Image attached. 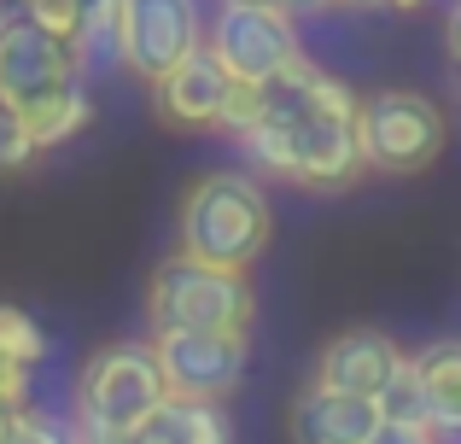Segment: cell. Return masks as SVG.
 Wrapping results in <instances>:
<instances>
[{"label": "cell", "mask_w": 461, "mask_h": 444, "mask_svg": "<svg viewBox=\"0 0 461 444\" xmlns=\"http://www.w3.org/2000/svg\"><path fill=\"white\" fill-rule=\"evenodd\" d=\"M6 444H77V433H70L65 421H53L47 410H18L12 415V433H6Z\"/></svg>", "instance_id": "21"}, {"label": "cell", "mask_w": 461, "mask_h": 444, "mask_svg": "<svg viewBox=\"0 0 461 444\" xmlns=\"http://www.w3.org/2000/svg\"><path fill=\"white\" fill-rule=\"evenodd\" d=\"M187 258H204L216 269H251L275 240V205L258 176L246 170H204L181 199L176 222Z\"/></svg>", "instance_id": "2"}, {"label": "cell", "mask_w": 461, "mask_h": 444, "mask_svg": "<svg viewBox=\"0 0 461 444\" xmlns=\"http://www.w3.org/2000/svg\"><path fill=\"white\" fill-rule=\"evenodd\" d=\"M403 363H409V351L392 340V333L345 328V333H333V340L321 345L310 380H321V386H333V392H357V398H380Z\"/></svg>", "instance_id": "10"}, {"label": "cell", "mask_w": 461, "mask_h": 444, "mask_svg": "<svg viewBox=\"0 0 461 444\" xmlns=\"http://www.w3.org/2000/svg\"><path fill=\"white\" fill-rule=\"evenodd\" d=\"M23 18H30V23H41L47 35H59V41H70V47H77L82 18H88V0H41V6H30Z\"/></svg>", "instance_id": "20"}, {"label": "cell", "mask_w": 461, "mask_h": 444, "mask_svg": "<svg viewBox=\"0 0 461 444\" xmlns=\"http://www.w3.org/2000/svg\"><path fill=\"white\" fill-rule=\"evenodd\" d=\"M385 6H392V12H420L427 0H385Z\"/></svg>", "instance_id": "26"}, {"label": "cell", "mask_w": 461, "mask_h": 444, "mask_svg": "<svg viewBox=\"0 0 461 444\" xmlns=\"http://www.w3.org/2000/svg\"><path fill=\"white\" fill-rule=\"evenodd\" d=\"M228 88H234V77L222 70V59L211 47H193L176 70H164L152 82V105L169 129H216Z\"/></svg>", "instance_id": "12"}, {"label": "cell", "mask_w": 461, "mask_h": 444, "mask_svg": "<svg viewBox=\"0 0 461 444\" xmlns=\"http://www.w3.org/2000/svg\"><path fill=\"white\" fill-rule=\"evenodd\" d=\"M385 427L380 398H357V392H333L310 380L286 410V433L293 444H374Z\"/></svg>", "instance_id": "11"}, {"label": "cell", "mask_w": 461, "mask_h": 444, "mask_svg": "<svg viewBox=\"0 0 461 444\" xmlns=\"http://www.w3.org/2000/svg\"><path fill=\"white\" fill-rule=\"evenodd\" d=\"M123 30H129V0H88V18H82V35H77L82 70L123 65Z\"/></svg>", "instance_id": "16"}, {"label": "cell", "mask_w": 461, "mask_h": 444, "mask_svg": "<svg viewBox=\"0 0 461 444\" xmlns=\"http://www.w3.org/2000/svg\"><path fill=\"white\" fill-rule=\"evenodd\" d=\"M263 112H269V88H251V82H234L222 100V117H216V135L228 140H246L251 129L263 123Z\"/></svg>", "instance_id": "19"}, {"label": "cell", "mask_w": 461, "mask_h": 444, "mask_svg": "<svg viewBox=\"0 0 461 444\" xmlns=\"http://www.w3.org/2000/svg\"><path fill=\"white\" fill-rule=\"evenodd\" d=\"M12 415L18 410H0V444H6V433H12Z\"/></svg>", "instance_id": "28"}, {"label": "cell", "mask_w": 461, "mask_h": 444, "mask_svg": "<svg viewBox=\"0 0 461 444\" xmlns=\"http://www.w3.org/2000/svg\"><path fill=\"white\" fill-rule=\"evenodd\" d=\"M47 328L30 316V310H18V304H0V357L6 363H18V368H41L47 363Z\"/></svg>", "instance_id": "17"}, {"label": "cell", "mask_w": 461, "mask_h": 444, "mask_svg": "<svg viewBox=\"0 0 461 444\" xmlns=\"http://www.w3.org/2000/svg\"><path fill=\"white\" fill-rule=\"evenodd\" d=\"M169 398V380L158 368L152 340H117L82 363L77 398H70V433L82 444H129Z\"/></svg>", "instance_id": "1"}, {"label": "cell", "mask_w": 461, "mask_h": 444, "mask_svg": "<svg viewBox=\"0 0 461 444\" xmlns=\"http://www.w3.org/2000/svg\"><path fill=\"white\" fill-rule=\"evenodd\" d=\"M12 18H18V12H12L6 0H0V35H6V23H12Z\"/></svg>", "instance_id": "29"}, {"label": "cell", "mask_w": 461, "mask_h": 444, "mask_svg": "<svg viewBox=\"0 0 461 444\" xmlns=\"http://www.w3.org/2000/svg\"><path fill=\"white\" fill-rule=\"evenodd\" d=\"M18 117H23V129H30L35 152H53V147L77 140L82 129L94 123V94H88V82H70V88H59V94H47V100L23 105Z\"/></svg>", "instance_id": "15"}, {"label": "cell", "mask_w": 461, "mask_h": 444, "mask_svg": "<svg viewBox=\"0 0 461 444\" xmlns=\"http://www.w3.org/2000/svg\"><path fill=\"white\" fill-rule=\"evenodd\" d=\"M357 140H362L368 170L415 176L444 152L450 117H444V105L432 100V94H420V88H380V94H362Z\"/></svg>", "instance_id": "4"}, {"label": "cell", "mask_w": 461, "mask_h": 444, "mask_svg": "<svg viewBox=\"0 0 461 444\" xmlns=\"http://www.w3.org/2000/svg\"><path fill=\"white\" fill-rule=\"evenodd\" d=\"M339 6H350V12H368V6H385V0H339Z\"/></svg>", "instance_id": "27"}, {"label": "cell", "mask_w": 461, "mask_h": 444, "mask_svg": "<svg viewBox=\"0 0 461 444\" xmlns=\"http://www.w3.org/2000/svg\"><path fill=\"white\" fill-rule=\"evenodd\" d=\"M18 6H23V12H30V6H41V0H18Z\"/></svg>", "instance_id": "30"}, {"label": "cell", "mask_w": 461, "mask_h": 444, "mask_svg": "<svg viewBox=\"0 0 461 444\" xmlns=\"http://www.w3.org/2000/svg\"><path fill=\"white\" fill-rule=\"evenodd\" d=\"M380 415H385V427H432L427 421V386H420L415 357H409V363L392 375V386L380 392Z\"/></svg>", "instance_id": "18"}, {"label": "cell", "mask_w": 461, "mask_h": 444, "mask_svg": "<svg viewBox=\"0 0 461 444\" xmlns=\"http://www.w3.org/2000/svg\"><path fill=\"white\" fill-rule=\"evenodd\" d=\"M420 386H427V421L432 433L461 439V340H438L427 351H415Z\"/></svg>", "instance_id": "14"}, {"label": "cell", "mask_w": 461, "mask_h": 444, "mask_svg": "<svg viewBox=\"0 0 461 444\" xmlns=\"http://www.w3.org/2000/svg\"><path fill=\"white\" fill-rule=\"evenodd\" d=\"M23 164H35V140H30V129H23V117L0 105V176L23 170Z\"/></svg>", "instance_id": "22"}, {"label": "cell", "mask_w": 461, "mask_h": 444, "mask_svg": "<svg viewBox=\"0 0 461 444\" xmlns=\"http://www.w3.org/2000/svg\"><path fill=\"white\" fill-rule=\"evenodd\" d=\"M70 82H82L77 47L47 35L41 23H30L18 12V18L6 23V35H0V105H6V112H23V105L70 88Z\"/></svg>", "instance_id": "7"}, {"label": "cell", "mask_w": 461, "mask_h": 444, "mask_svg": "<svg viewBox=\"0 0 461 444\" xmlns=\"http://www.w3.org/2000/svg\"><path fill=\"white\" fill-rule=\"evenodd\" d=\"M129 444H234V421L222 403L204 398H164L152 410V421L140 427Z\"/></svg>", "instance_id": "13"}, {"label": "cell", "mask_w": 461, "mask_h": 444, "mask_svg": "<svg viewBox=\"0 0 461 444\" xmlns=\"http://www.w3.org/2000/svg\"><path fill=\"white\" fill-rule=\"evenodd\" d=\"M281 117V112H269ZM293 129V187H310V194H345V187L362 182L368 159H362L357 123H339V117H281Z\"/></svg>", "instance_id": "9"}, {"label": "cell", "mask_w": 461, "mask_h": 444, "mask_svg": "<svg viewBox=\"0 0 461 444\" xmlns=\"http://www.w3.org/2000/svg\"><path fill=\"white\" fill-rule=\"evenodd\" d=\"M30 375L35 368H18L0 357V410H30Z\"/></svg>", "instance_id": "23"}, {"label": "cell", "mask_w": 461, "mask_h": 444, "mask_svg": "<svg viewBox=\"0 0 461 444\" xmlns=\"http://www.w3.org/2000/svg\"><path fill=\"white\" fill-rule=\"evenodd\" d=\"M152 351L169 380V398H204V403H222L228 392H240L251 363L246 333H152Z\"/></svg>", "instance_id": "6"}, {"label": "cell", "mask_w": 461, "mask_h": 444, "mask_svg": "<svg viewBox=\"0 0 461 444\" xmlns=\"http://www.w3.org/2000/svg\"><path fill=\"white\" fill-rule=\"evenodd\" d=\"M204 47L222 59L228 77L251 82V88L281 82V70L304 53L298 47V18L275 0H222L204 23Z\"/></svg>", "instance_id": "5"}, {"label": "cell", "mask_w": 461, "mask_h": 444, "mask_svg": "<svg viewBox=\"0 0 461 444\" xmlns=\"http://www.w3.org/2000/svg\"><path fill=\"white\" fill-rule=\"evenodd\" d=\"M258 293L246 269H216L204 258L169 251L147 281V328L152 333H251Z\"/></svg>", "instance_id": "3"}, {"label": "cell", "mask_w": 461, "mask_h": 444, "mask_svg": "<svg viewBox=\"0 0 461 444\" xmlns=\"http://www.w3.org/2000/svg\"><path fill=\"white\" fill-rule=\"evenodd\" d=\"M77 444H82V439H77Z\"/></svg>", "instance_id": "31"}, {"label": "cell", "mask_w": 461, "mask_h": 444, "mask_svg": "<svg viewBox=\"0 0 461 444\" xmlns=\"http://www.w3.org/2000/svg\"><path fill=\"white\" fill-rule=\"evenodd\" d=\"M193 47H204V6L199 0H129L123 70H135L147 88L164 70H176Z\"/></svg>", "instance_id": "8"}, {"label": "cell", "mask_w": 461, "mask_h": 444, "mask_svg": "<svg viewBox=\"0 0 461 444\" xmlns=\"http://www.w3.org/2000/svg\"><path fill=\"white\" fill-rule=\"evenodd\" d=\"M444 47H450V59L461 65V0L450 6V18H444Z\"/></svg>", "instance_id": "25"}, {"label": "cell", "mask_w": 461, "mask_h": 444, "mask_svg": "<svg viewBox=\"0 0 461 444\" xmlns=\"http://www.w3.org/2000/svg\"><path fill=\"white\" fill-rule=\"evenodd\" d=\"M275 6H286L293 18H321V12H333L339 0H275Z\"/></svg>", "instance_id": "24"}]
</instances>
